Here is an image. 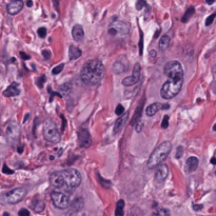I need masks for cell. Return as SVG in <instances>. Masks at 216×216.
I'll use <instances>...</instances> for the list:
<instances>
[{
	"label": "cell",
	"mask_w": 216,
	"mask_h": 216,
	"mask_svg": "<svg viewBox=\"0 0 216 216\" xmlns=\"http://www.w3.org/2000/svg\"><path fill=\"white\" fill-rule=\"evenodd\" d=\"M50 184L52 187L64 191H72L80 186L81 175L75 169H66L51 174Z\"/></svg>",
	"instance_id": "1"
},
{
	"label": "cell",
	"mask_w": 216,
	"mask_h": 216,
	"mask_svg": "<svg viewBox=\"0 0 216 216\" xmlns=\"http://www.w3.org/2000/svg\"><path fill=\"white\" fill-rule=\"evenodd\" d=\"M103 76H105V66L102 62L98 59H93L86 62L80 73L82 82L88 86H96L100 83Z\"/></svg>",
	"instance_id": "2"
},
{
	"label": "cell",
	"mask_w": 216,
	"mask_h": 216,
	"mask_svg": "<svg viewBox=\"0 0 216 216\" xmlns=\"http://www.w3.org/2000/svg\"><path fill=\"white\" fill-rule=\"evenodd\" d=\"M171 150H172V144H171L170 141H164V142H162L150 155L148 162H147V167L149 169H154L156 167L160 166L162 164V161L169 156Z\"/></svg>",
	"instance_id": "3"
},
{
	"label": "cell",
	"mask_w": 216,
	"mask_h": 216,
	"mask_svg": "<svg viewBox=\"0 0 216 216\" xmlns=\"http://www.w3.org/2000/svg\"><path fill=\"white\" fill-rule=\"evenodd\" d=\"M182 83H184V79L169 78V80L164 82L160 90V96L166 100L172 99L180 92Z\"/></svg>",
	"instance_id": "4"
},
{
	"label": "cell",
	"mask_w": 216,
	"mask_h": 216,
	"mask_svg": "<svg viewBox=\"0 0 216 216\" xmlns=\"http://www.w3.org/2000/svg\"><path fill=\"white\" fill-rule=\"evenodd\" d=\"M43 136L46 141L52 143H58L61 139L59 130L52 119H46L43 123Z\"/></svg>",
	"instance_id": "5"
},
{
	"label": "cell",
	"mask_w": 216,
	"mask_h": 216,
	"mask_svg": "<svg viewBox=\"0 0 216 216\" xmlns=\"http://www.w3.org/2000/svg\"><path fill=\"white\" fill-rule=\"evenodd\" d=\"M27 194V190L24 188H16V189L11 190L9 192H5L0 195V200L3 203H9V205H15L23 199V197Z\"/></svg>",
	"instance_id": "6"
},
{
	"label": "cell",
	"mask_w": 216,
	"mask_h": 216,
	"mask_svg": "<svg viewBox=\"0 0 216 216\" xmlns=\"http://www.w3.org/2000/svg\"><path fill=\"white\" fill-rule=\"evenodd\" d=\"M164 72L168 78L174 79H184V70L181 64L178 61H169L164 66Z\"/></svg>",
	"instance_id": "7"
},
{
	"label": "cell",
	"mask_w": 216,
	"mask_h": 216,
	"mask_svg": "<svg viewBox=\"0 0 216 216\" xmlns=\"http://www.w3.org/2000/svg\"><path fill=\"white\" fill-rule=\"evenodd\" d=\"M51 198H52V201L54 203V206L56 208H58V209L64 210L70 207L71 205L70 197L66 193H63V192H60V191L52 192Z\"/></svg>",
	"instance_id": "8"
},
{
	"label": "cell",
	"mask_w": 216,
	"mask_h": 216,
	"mask_svg": "<svg viewBox=\"0 0 216 216\" xmlns=\"http://www.w3.org/2000/svg\"><path fill=\"white\" fill-rule=\"evenodd\" d=\"M5 136H7V140L11 144H15L18 142L20 138V127L18 125V123L11 121L5 130Z\"/></svg>",
	"instance_id": "9"
},
{
	"label": "cell",
	"mask_w": 216,
	"mask_h": 216,
	"mask_svg": "<svg viewBox=\"0 0 216 216\" xmlns=\"http://www.w3.org/2000/svg\"><path fill=\"white\" fill-rule=\"evenodd\" d=\"M130 27L127 23L122 22V21H116L110 25L108 32L112 36H116V35H128Z\"/></svg>",
	"instance_id": "10"
},
{
	"label": "cell",
	"mask_w": 216,
	"mask_h": 216,
	"mask_svg": "<svg viewBox=\"0 0 216 216\" xmlns=\"http://www.w3.org/2000/svg\"><path fill=\"white\" fill-rule=\"evenodd\" d=\"M139 80H140V66H139V63H136L133 68L132 75L122 79V84L125 86H131L136 84Z\"/></svg>",
	"instance_id": "11"
},
{
	"label": "cell",
	"mask_w": 216,
	"mask_h": 216,
	"mask_svg": "<svg viewBox=\"0 0 216 216\" xmlns=\"http://www.w3.org/2000/svg\"><path fill=\"white\" fill-rule=\"evenodd\" d=\"M128 69H129V61L127 60L125 57H120L113 64V72L116 74L125 73L128 71Z\"/></svg>",
	"instance_id": "12"
},
{
	"label": "cell",
	"mask_w": 216,
	"mask_h": 216,
	"mask_svg": "<svg viewBox=\"0 0 216 216\" xmlns=\"http://www.w3.org/2000/svg\"><path fill=\"white\" fill-rule=\"evenodd\" d=\"M78 140H79L80 147H82V148H88L91 144V136H90V133L88 132V130H80L78 132Z\"/></svg>",
	"instance_id": "13"
},
{
	"label": "cell",
	"mask_w": 216,
	"mask_h": 216,
	"mask_svg": "<svg viewBox=\"0 0 216 216\" xmlns=\"http://www.w3.org/2000/svg\"><path fill=\"white\" fill-rule=\"evenodd\" d=\"M169 174V168L167 164H160L158 166L156 173H155V180L156 182H164L167 179Z\"/></svg>",
	"instance_id": "14"
},
{
	"label": "cell",
	"mask_w": 216,
	"mask_h": 216,
	"mask_svg": "<svg viewBox=\"0 0 216 216\" xmlns=\"http://www.w3.org/2000/svg\"><path fill=\"white\" fill-rule=\"evenodd\" d=\"M22 9H23V1H21V0L12 1V2H10L7 7V13L11 14V15H16V14H18Z\"/></svg>",
	"instance_id": "15"
},
{
	"label": "cell",
	"mask_w": 216,
	"mask_h": 216,
	"mask_svg": "<svg viewBox=\"0 0 216 216\" xmlns=\"http://www.w3.org/2000/svg\"><path fill=\"white\" fill-rule=\"evenodd\" d=\"M128 117H129V114L125 113L123 116H120L118 119H117L115 125H114V130H113L114 134L117 135L121 132V130L123 129V127H125V121H127Z\"/></svg>",
	"instance_id": "16"
},
{
	"label": "cell",
	"mask_w": 216,
	"mask_h": 216,
	"mask_svg": "<svg viewBox=\"0 0 216 216\" xmlns=\"http://www.w3.org/2000/svg\"><path fill=\"white\" fill-rule=\"evenodd\" d=\"M4 96L7 97H13V96H18L20 94V90H19V86L17 82H13L7 86V89L3 92Z\"/></svg>",
	"instance_id": "17"
},
{
	"label": "cell",
	"mask_w": 216,
	"mask_h": 216,
	"mask_svg": "<svg viewBox=\"0 0 216 216\" xmlns=\"http://www.w3.org/2000/svg\"><path fill=\"white\" fill-rule=\"evenodd\" d=\"M198 164H199V160H198L197 157L195 156L189 157L186 162V171L189 173L194 172L198 168Z\"/></svg>",
	"instance_id": "18"
},
{
	"label": "cell",
	"mask_w": 216,
	"mask_h": 216,
	"mask_svg": "<svg viewBox=\"0 0 216 216\" xmlns=\"http://www.w3.org/2000/svg\"><path fill=\"white\" fill-rule=\"evenodd\" d=\"M72 36H73L74 40L78 41V42L83 40L84 31H83V29H82L81 25L76 24L75 27H73V30H72Z\"/></svg>",
	"instance_id": "19"
},
{
	"label": "cell",
	"mask_w": 216,
	"mask_h": 216,
	"mask_svg": "<svg viewBox=\"0 0 216 216\" xmlns=\"http://www.w3.org/2000/svg\"><path fill=\"white\" fill-rule=\"evenodd\" d=\"M82 207H83V200L82 199H77V200H75L74 201V203H73V206H72V208H71V211H70V213L68 214V216H73V215H75L77 212H79L80 210L82 209Z\"/></svg>",
	"instance_id": "20"
},
{
	"label": "cell",
	"mask_w": 216,
	"mask_h": 216,
	"mask_svg": "<svg viewBox=\"0 0 216 216\" xmlns=\"http://www.w3.org/2000/svg\"><path fill=\"white\" fill-rule=\"evenodd\" d=\"M81 56V51L75 46H71L69 49V58L71 60H75Z\"/></svg>",
	"instance_id": "21"
},
{
	"label": "cell",
	"mask_w": 216,
	"mask_h": 216,
	"mask_svg": "<svg viewBox=\"0 0 216 216\" xmlns=\"http://www.w3.org/2000/svg\"><path fill=\"white\" fill-rule=\"evenodd\" d=\"M160 109H161V105H160V103H157V102L152 103V105H150L148 108H147L146 114L148 115V116H150V117L151 116H154L155 114L159 111Z\"/></svg>",
	"instance_id": "22"
},
{
	"label": "cell",
	"mask_w": 216,
	"mask_h": 216,
	"mask_svg": "<svg viewBox=\"0 0 216 216\" xmlns=\"http://www.w3.org/2000/svg\"><path fill=\"white\" fill-rule=\"evenodd\" d=\"M32 208L36 213H41L44 210V203L40 199H35L32 201Z\"/></svg>",
	"instance_id": "23"
},
{
	"label": "cell",
	"mask_w": 216,
	"mask_h": 216,
	"mask_svg": "<svg viewBox=\"0 0 216 216\" xmlns=\"http://www.w3.org/2000/svg\"><path fill=\"white\" fill-rule=\"evenodd\" d=\"M170 46V37L168 35H164V36L160 38L159 43H158V46H159L160 51H166L167 49Z\"/></svg>",
	"instance_id": "24"
},
{
	"label": "cell",
	"mask_w": 216,
	"mask_h": 216,
	"mask_svg": "<svg viewBox=\"0 0 216 216\" xmlns=\"http://www.w3.org/2000/svg\"><path fill=\"white\" fill-rule=\"evenodd\" d=\"M125 201L122 199L118 200L116 203V210H115V216H123L125 214Z\"/></svg>",
	"instance_id": "25"
},
{
	"label": "cell",
	"mask_w": 216,
	"mask_h": 216,
	"mask_svg": "<svg viewBox=\"0 0 216 216\" xmlns=\"http://www.w3.org/2000/svg\"><path fill=\"white\" fill-rule=\"evenodd\" d=\"M152 216H170V211L168 209H164V208L157 209L156 211L153 212Z\"/></svg>",
	"instance_id": "26"
},
{
	"label": "cell",
	"mask_w": 216,
	"mask_h": 216,
	"mask_svg": "<svg viewBox=\"0 0 216 216\" xmlns=\"http://www.w3.org/2000/svg\"><path fill=\"white\" fill-rule=\"evenodd\" d=\"M193 14H194V7H189V9H188V11L186 12V14L184 15V17H182L181 21H182V22H187V21L189 20L190 17H191Z\"/></svg>",
	"instance_id": "27"
},
{
	"label": "cell",
	"mask_w": 216,
	"mask_h": 216,
	"mask_svg": "<svg viewBox=\"0 0 216 216\" xmlns=\"http://www.w3.org/2000/svg\"><path fill=\"white\" fill-rule=\"evenodd\" d=\"M72 89V86H71L70 83H64L63 86H60V93H63V94H69Z\"/></svg>",
	"instance_id": "28"
},
{
	"label": "cell",
	"mask_w": 216,
	"mask_h": 216,
	"mask_svg": "<svg viewBox=\"0 0 216 216\" xmlns=\"http://www.w3.org/2000/svg\"><path fill=\"white\" fill-rule=\"evenodd\" d=\"M63 66H64V64H63V63H61V64H59V66H55V68L53 69L52 73L54 74V75H57V74H59L60 72H61V71L63 70Z\"/></svg>",
	"instance_id": "29"
},
{
	"label": "cell",
	"mask_w": 216,
	"mask_h": 216,
	"mask_svg": "<svg viewBox=\"0 0 216 216\" xmlns=\"http://www.w3.org/2000/svg\"><path fill=\"white\" fill-rule=\"evenodd\" d=\"M215 17H216V13H213L212 15H210V16L207 18V20H206V25H207V27L211 25L212 22L214 21V19H215Z\"/></svg>",
	"instance_id": "30"
},
{
	"label": "cell",
	"mask_w": 216,
	"mask_h": 216,
	"mask_svg": "<svg viewBox=\"0 0 216 216\" xmlns=\"http://www.w3.org/2000/svg\"><path fill=\"white\" fill-rule=\"evenodd\" d=\"M115 113H116V115H119V116H121L123 113H125V108L122 107L121 105H118L116 107V110H115Z\"/></svg>",
	"instance_id": "31"
},
{
	"label": "cell",
	"mask_w": 216,
	"mask_h": 216,
	"mask_svg": "<svg viewBox=\"0 0 216 216\" xmlns=\"http://www.w3.org/2000/svg\"><path fill=\"white\" fill-rule=\"evenodd\" d=\"M38 36L41 38H44L46 36V27H40L38 29Z\"/></svg>",
	"instance_id": "32"
},
{
	"label": "cell",
	"mask_w": 216,
	"mask_h": 216,
	"mask_svg": "<svg viewBox=\"0 0 216 216\" xmlns=\"http://www.w3.org/2000/svg\"><path fill=\"white\" fill-rule=\"evenodd\" d=\"M169 125V116H164V119H162V122H161V127L164 129H167Z\"/></svg>",
	"instance_id": "33"
},
{
	"label": "cell",
	"mask_w": 216,
	"mask_h": 216,
	"mask_svg": "<svg viewBox=\"0 0 216 216\" xmlns=\"http://www.w3.org/2000/svg\"><path fill=\"white\" fill-rule=\"evenodd\" d=\"M146 1H143V0H141V1H138V2L136 3V9L138 10V11H140L141 9H143V7L146 5Z\"/></svg>",
	"instance_id": "34"
},
{
	"label": "cell",
	"mask_w": 216,
	"mask_h": 216,
	"mask_svg": "<svg viewBox=\"0 0 216 216\" xmlns=\"http://www.w3.org/2000/svg\"><path fill=\"white\" fill-rule=\"evenodd\" d=\"M19 216H30V211L27 209H21L18 213Z\"/></svg>",
	"instance_id": "35"
},
{
	"label": "cell",
	"mask_w": 216,
	"mask_h": 216,
	"mask_svg": "<svg viewBox=\"0 0 216 216\" xmlns=\"http://www.w3.org/2000/svg\"><path fill=\"white\" fill-rule=\"evenodd\" d=\"M141 129H142V122L141 120H138L135 123V130H136V132H140Z\"/></svg>",
	"instance_id": "36"
},
{
	"label": "cell",
	"mask_w": 216,
	"mask_h": 216,
	"mask_svg": "<svg viewBox=\"0 0 216 216\" xmlns=\"http://www.w3.org/2000/svg\"><path fill=\"white\" fill-rule=\"evenodd\" d=\"M2 172L4 173V174H13L14 171L13 170H10V168L7 166V164H4L2 168Z\"/></svg>",
	"instance_id": "37"
},
{
	"label": "cell",
	"mask_w": 216,
	"mask_h": 216,
	"mask_svg": "<svg viewBox=\"0 0 216 216\" xmlns=\"http://www.w3.org/2000/svg\"><path fill=\"white\" fill-rule=\"evenodd\" d=\"M182 151H184V149H182V147H178L177 148V153H176V158H180L181 157V155H182Z\"/></svg>",
	"instance_id": "38"
},
{
	"label": "cell",
	"mask_w": 216,
	"mask_h": 216,
	"mask_svg": "<svg viewBox=\"0 0 216 216\" xmlns=\"http://www.w3.org/2000/svg\"><path fill=\"white\" fill-rule=\"evenodd\" d=\"M42 55L44 56V58H46V59H49V58L51 57V54H50V52H49L48 50H43L42 51Z\"/></svg>",
	"instance_id": "39"
},
{
	"label": "cell",
	"mask_w": 216,
	"mask_h": 216,
	"mask_svg": "<svg viewBox=\"0 0 216 216\" xmlns=\"http://www.w3.org/2000/svg\"><path fill=\"white\" fill-rule=\"evenodd\" d=\"M46 81V76L42 75L41 76V79H39V82H38V86H40V88H42L43 86V82Z\"/></svg>",
	"instance_id": "40"
},
{
	"label": "cell",
	"mask_w": 216,
	"mask_h": 216,
	"mask_svg": "<svg viewBox=\"0 0 216 216\" xmlns=\"http://www.w3.org/2000/svg\"><path fill=\"white\" fill-rule=\"evenodd\" d=\"M20 56L22 57L23 59L24 60H27V59H30V56L29 55H27L25 53H23V52H20Z\"/></svg>",
	"instance_id": "41"
},
{
	"label": "cell",
	"mask_w": 216,
	"mask_h": 216,
	"mask_svg": "<svg viewBox=\"0 0 216 216\" xmlns=\"http://www.w3.org/2000/svg\"><path fill=\"white\" fill-rule=\"evenodd\" d=\"M193 209L195 210V211H199V210L203 209V205H194Z\"/></svg>",
	"instance_id": "42"
},
{
	"label": "cell",
	"mask_w": 216,
	"mask_h": 216,
	"mask_svg": "<svg viewBox=\"0 0 216 216\" xmlns=\"http://www.w3.org/2000/svg\"><path fill=\"white\" fill-rule=\"evenodd\" d=\"M22 152H23V146H20L18 148V153H19V154H21Z\"/></svg>",
	"instance_id": "43"
},
{
	"label": "cell",
	"mask_w": 216,
	"mask_h": 216,
	"mask_svg": "<svg viewBox=\"0 0 216 216\" xmlns=\"http://www.w3.org/2000/svg\"><path fill=\"white\" fill-rule=\"evenodd\" d=\"M211 164H216V158H215V157H212Z\"/></svg>",
	"instance_id": "44"
},
{
	"label": "cell",
	"mask_w": 216,
	"mask_h": 216,
	"mask_svg": "<svg viewBox=\"0 0 216 216\" xmlns=\"http://www.w3.org/2000/svg\"><path fill=\"white\" fill-rule=\"evenodd\" d=\"M27 7H32V5H33V2H32V1H27Z\"/></svg>",
	"instance_id": "45"
},
{
	"label": "cell",
	"mask_w": 216,
	"mask_h": 216,
	"mask_svg": "<svg viewBox=\"0 0 216 216\" xmlns=\"http://www.w3.org/2000/svg\"><path fill=\"white\" fill-rule=\"evenodd\" d=\"M207 3L208 4H212V3H214V0L213 1H207Z\"/></svg>",
	"instance_id": "46"
},
{
	"label": "cell",
	"mask_w": 216,
	"mask_h": 216,
	"mask_svg": "<svg viewBox=\"0 0 216 216\" xmlns=\"http://www.w3.org/2000/svg\"><path fill=\"white\" fill-rule=\"evenodd\" d=\"M3 216H10V215L7 213H4V214H3Z\"/></svg>",
	"instance_id": "47"
},
{
	"label": "cell",
	"mask_w": 216,
	"mask_h": 216,
	"mask_svg": "<svg viewBox=\"0 0 216 216\" xmlns=\"http://www.w3.org/2000/svg\"><path fill=\"white\" fill-rule=\"evenodd\" d=\"M213 130H214V131H216V125H214V127H213Z\"/></svg>",
	"instance_id": "48"
}]
</instances>
